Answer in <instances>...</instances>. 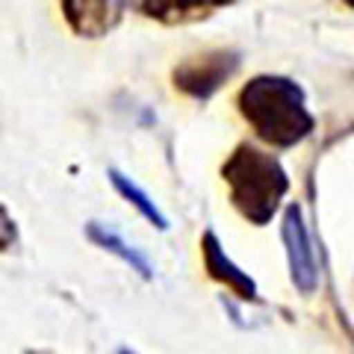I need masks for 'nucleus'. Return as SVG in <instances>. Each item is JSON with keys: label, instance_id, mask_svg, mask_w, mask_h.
Returning a JSON list of instances; mask_svg holds the SVG:
<instances>
[{"label": "nucleus", "instance_id": "9d476101", "mask_svg": "<svg viewBox=\"0 0 354 354\" xmlns=\"http://www.w3.org/2000/svg\"><path fill=\"white\" fill-rule=\"evenodd\" d=\"M18 242V225L15 218L9 216V209L0 204V251H9Z\"/></svg>", "mask_w": 354, "mask_h": 354}, {"label": "nucleus", "instance_id": "9b49d317", "mask_svg": "<svg viewBox=\"0 0 354 354\" xmlns=\"http://www.w3.org/2000/svg\"><path fill=\"white\" fill-rule=\"evenodd\" d=\"M118 354H136V351H127V348H121V351H118Z\"/></svg>", "mask_w": 354, "mask_h": 354}, {"label": "nucleus", "instance_id": "f03ea898", "mask_svg": "<svg viewBox=\"0 0 354 354\" xmlns=\"http://www.w3.org/2000/svg\"><path fill=\"white\" fill-rule=\"evenodd\" d=\"M221 177L227 183V198L236 213L257 227L269 225L290 192V174L281 160L248 142L225 160Z\"/></svg>", "mask_w": 354, "mask_h": 354}, {"label": "nucleus", "instance_id": "ddd939ff", "mask_svg": "<svg viewBox=\"0 0 354 354\" xmlns=\"http://www.w3.org/2000/svg\"><path fill=\"white\" fill-rule=\"evenodd\" d=\"M346 3H348V6H354V0H346Z\"/></svg>", "mask_w": 354, "mask_h": 354}, {"label": "nucleus", "instance_id": "0eeeda50", "mask_svg": "<svg viewBox=\"0 0 354 354\" xmlns=\"http://www.w3.org/2000/svg\"><path fill=\"white\" fill-rule=\"evenodd\" d=\"M230 3L234 0H142V12L153 21H160V24L183 27V24H195V21L216 15L218 9H225Z\"/></svg>", "mask_w": 354, "mask_h": 354}, {"label": "nucleus", "instance_id": "6e6552de", "mask_svg": "<svg viewBox=\"0 0 354 354\" xmlns=\"http://www.w3.org/2000/svg\"><path fill=\"white\" fill-rule=\"evenodd\" d=\"M86 236H88V242H95L97 248H104L109 254H115L118 260H124L133 272H139L142 281H151L153 278V269H151L148 257L142 251H136L133 245H127L124 236H121L118 230L101 225V221H88V225H86Z\"/></svg>", "mask_w": 354, "mask_h": 354}, {"label": "nucleus", "instance_id": "1a4fd4ad", "mask_svg": "<svg viewBox=\"0 0 354 354\" xmlns=\"http://www.w3.org/2000/svg\"><path fill=\"white\" fill-rule=\"evenodd\" d=\"M109 180H113L115 192H118L121 198H124L127 204L136 207L139 213L145 216L153 227H157V230H169V218H165V216L160 213V207L151 201V195H148L145 189H142V186H136V183H133L127 174H121L118 169H109Z\"/></svg>", "mask_w": 354, "mask_h": 354}, {"label": "nucleus", "instance_id": "423d86ee", "mask_svg": "<svg viewBox=\"0 0 354 354\" xmlns=\"http://www.w3.org/2000/svg\"><path fill=\"white\" fill-rule=\"evenodd\" d=\"M201 257H204V269L213 281L225 283L236 298H242V301H260V292H257L254 278L248 272H242L239 266L227 257L213 230H207V234L201 236Z\"/></svg>", "mask_w": 354, "mask_h": 354}, {"label": "nucleus", "instance_id": "20e7f679", "mask_svg": "<svg viewBox=\"0 0 354 354\" xmlns=\"http://www.w3.org/2000/svg\"><path fill=\"white\" fill-rule=\"evenodd\" d=\"M281 236H283V245H286L290 278L295 283V290L301 295H313L316 286H319V266H316V251H313V242H310L304 213L298 204H290L283 209Z\"/></svg>", "mask_w": 354, "mask_h": 354}, {"label": "nucleus", "instance_id": "39448f33", "mask_svg": "<svg viewBox=\"0 0 354 354\" xmlns=\"http://www.w3.org/2000/svg\"><path fill=\"white\" fill-rule=\"evenodd\" d=\"M62 18L77 36L101 39L121 21V0H59Z\"/></svg>", "mask_w": 354, "mask_h": 354}, {"label": "nucleus", "instance_id": "f257e3e1", "mask_svg": "<svg viewBox=\"0 0 354 354\" xmlns=\"http://www.w3.org/2000/svg\"><path fill=\"white\" fill-rule=\"evenodd\" d=\"M239 113L272 148H295L313 133L316 118L307 109V95L290 77L260 74L239 88Z\"/></svg>", "mask_w": 354, "mask_h": 354}, {"label": "nucleus", "instance_id": "7ed1b4c3", "mask_svg": "<svg viewBox=\"0 0 354 354\" xmlns=\"http://www.w3.org/2000/svg\"><path fill=\"white\" fill-rule=\"evenodd\" d=\"M236 68H239L236 50H207V53H198V57L183 59L171 77L180 92L198 97V101H207L236 74Z\"/></svg>", "mask_w": 354, "mask_h": 354}, {"label": "nucleus", "instance_id": "f8f14e48", "mask_svg": "<svg viewBox=\"0 0 354 354\" xmlns=\"http://www.w3.org/2000/svg\"><path fill=\"white\" fill-rule=\"evenodd\" d=\"M27 354H50V351H27Z\"/></svg>", "mask_w": 354, "mask_h": 354}]
</instances>
